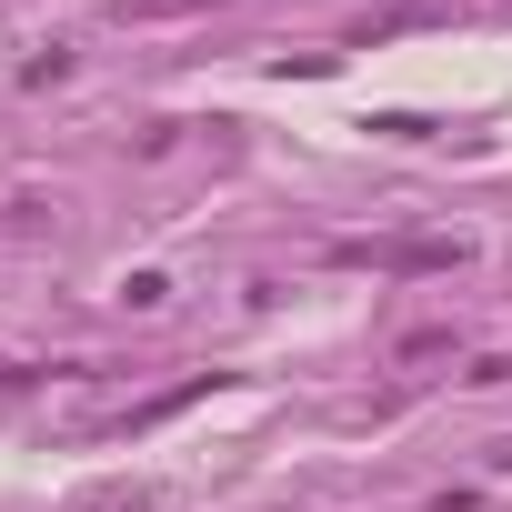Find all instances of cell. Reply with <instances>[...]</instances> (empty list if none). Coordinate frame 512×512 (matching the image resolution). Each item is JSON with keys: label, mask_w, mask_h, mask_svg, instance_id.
Wrapping results in <instances>:
<instances>
[{"label": "cell", "mask_w": 512, "mask_h": 512, "mask_svg": "<svg viewBox=\"0 0 512 512\" xmlns=\"http://www.w3.org/2000/svg\"><path fill=\"white\" fill-rule=\"evenodd\" d=\"M352 272H462L472 251L462 241H342Z\"/></svg>", "instance_id": "1"}, {"label": "cell", "mask_w": 512, "mask_h": 512, "mask_svg": "<svg viewBox=\"0 0 512 512\" xmlns=\"http://www.w3.org/2000/svg\"><path fill=\"white\" fill-rule=\"evenodd\" d=\"M171 11H211V0H121V21H171Z\"/></svg>", "instance_id": "2"}, {"label": "cell", "mask_w": 512, "mask_h": 512, "mask_svg": "<svg viewBox=\"0 0 512 512\" xmlns=\"http://www.w3.org/2000/svg\"><path fill=\"white\" fill-rule=\"evenodd\" d=\"M492 472H512V442H492Z\"/></svg>", "instance_id": "3"}]
</instances>
